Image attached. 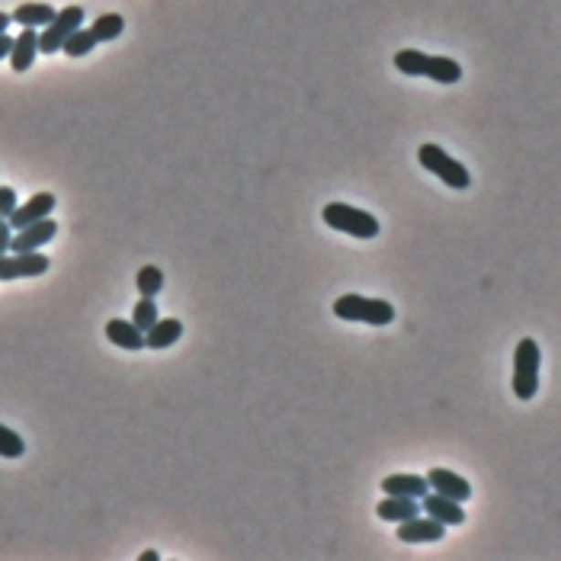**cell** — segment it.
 I'll list each match as a JSON object with an SVG mask.
<instances>
[{
    "label": "cell",
    "mask_w": 561,
    "mask_h": 561,
    "mask_svg": "<svg viewBox=\"0 0 561 561\" xmlns=\"http://www.w3.org/2000/svg\"><path fill=\"white\" fill-rule=\"evenodd\" d=\"M333 314L340 321H363L372 327H386L395 321V308L386 299H365V295H340L333 302Z\"/></svg>",
    "instance_id": "1"
},
{
    "label": "cell",
    "mask_w": 561,
    "mask_h": 561,
    "mask_svg": "<svg viewBox=\"0 0 561 561\" xmlns=\"http://www.w3.org/2000/svg\"><path fill=\"white\" fill-rule=\"evenodd\" d=\"M539 344L533 337H523L513 350V395L520 401L535 398V392H539Z\"/></svg>",
    "instance_id": "2"
},
{
    "label": "cell",
    "mask_w": 561,
    "mask_h": 561,
    "mask_svg": "<svg viewBox=\"0 0 561 561\" xmlns=\"http://www.w3.org/2000/svg\"><path fill=\"white\" fill-rule=\"evenodd\" d=\"M321 216H324L327 228L340 231V235L363 238V241H369V238L379 235V222H376V216H369V212H363V209H353V206H346V203L324 206Z\"/></svg>",
    "instance_id": "3"
},
{
    "label": "cell",
    "mask_w": 561,
    "mask_h": 561,
    "mask_svg": "<svg viewBox=\"0 0 561 561\" xmlns=\"http://www.w3.org/2000/svg\"><path fill=\"white\" fill-rule=\"evenodd\" d=\"M418 161L424 164L430 174H437L439 180L446 183V186H452V190H469V186H471V174H469V170H465L462 164L456 161V157L446 154L439 144H420Z\"/></svg>",
    "instance_id": "4"
},
{
    "label": "cell",
    "mask_w": 561,
    "mask_h": 561,
    "mask_svg": "<svg viewBox=\"0 0 561 561\" xmlns=\"http://www.w3.org/2000/svg\"><path fill=\"white\" fill-rule=\"evenodd\" d=\"M84 26V7H65L55 14V20L48 23L46 29L39 33V52L42 55H55L61 52L65 39L74 33V29Z\"/></svg>",
    "instance_id": "5"
},
{
    "label": "cell",
    "mask_w": 561,
    "mask_h": 561,
    "mask_svg": "<svg viewBox=\"0 0 561 561\" xmlns=\"http://www.w3.org/2000/svg\"><path fill=\"white\" fill-rule=\"evenodd\" d=\"M48 257L39 250H26V254H0V282L7 280H26V276H42L48 270Z\"/></svg>",
    "instance_id": "6"
},
{
    "label": "cell",
    "mask_w": 561,
    "mask_h": 561,
    "mask_svg": "<svg viewBox=\"0 0 561 561\" xmlns=\"http://www.w3.org/2000/svg\"><path fill=\"white\" fill-rule=\"evenodd\" d=\"M420 510H424L427 516H433V520H439L443 526H462L465 523L462 503L452 501V497H446V494H437V491H427V494L420 497Z\"/></svg>",
    "instance_id": "7"
},
{
    "label": "cell",
    "mask_w": 561,
    "mask_h": 561,
    "mask_svg": "<svg viewBox=\"0 0 561 561\" xmlns=\"http://www.w3.org/2000/svg\"><path fill=\"white\" fill-rule=\"evenodd\" d=\"M58 235V225L52 218H42V222H33L26 228L14 231V241H10V250L14 254H26V250H39L42 244H48L52 238Z\"/></svg>",
    "instance_id": "8"
},
{
    "label": "cell",
    "mask_w": 561,
    "mask_h": 561,
    "mask_svg": "<svg viewBox=\"0 0 561 561\" xmlns=\"http://www.w3.org/2000/svg\"><path fill=\"white\" fill-rule=\"evenodd\" d=\"M446 535V526L433 516H411V520L398 523V539L411 542V545H420V542H439Z\"/></svg>",
    "instance_id": "9"
},
{
    "label": "cell",
    "mask_w": 561,
    "mask_h": 561,
    "mask_svg": "<svg viewBox=\"0 0 561 561\" xmlns=\"http://www.w3.org/2000/svg\"><path fill=\"white\" fill-rule=\"evenodd\" d=\"M52 209H55V196H52V193H36L29 203L16 206L14 216H10L7 222H10V228H14V231H20V228H26V225L48 218V216H52Z\"/></svg>",
    "instance_id": "10"
},
{
    "label": "cell",
    "mask_w": 561,
    "mask_h": 561,
    "mask_svg": "<svg viewBox=\"0 0 561 561\" xmlns=\"http://www.w3.org/2000/svg\"><path fill=\"white\" fill-rule=\"evenodd\" d=\"M427 482H430V491L452 497V501H459V503H465L471 497V484L465 482L462 475L450 471V469H430V471H427Z\"/></svg>",
    "instance_id": "11"
},
{
    "label": "cell",
    "mask_w": 561,
    "mask_h": 561,
    "mask_svg": "<svg viewBox=\"0 0 561 561\" xmlns=\"http://www.w3.org/2000/svg\"><path fill=\"white\" fill-rule=\"evenodd\" d=\"M36 55H39V29H26L23 26V33L14 39V48H10V68H14L16 74L29 71L36 61Z\"/></svg>",
    "instance_id": "12"
},
{
    "label": "cell",
    "mask_w": 561,
    "mask_h": 561,
    "mask_svg": "<svg viewBox=\"0 0 561 561\" xmlns=\"http://www.w3.org/2000/svg\"><path fill=\"white\" fill-rule=\"evenodd\" d=\"M376 513L388 523H405L411 516L420 513V501L418 497H401V494H386V501L376 507Z\"/></svg>",
    "instance_id": "13"
},
{
    "label": "cell",
    "mask_w": 561,
    "mask_h": 561,
    "mask_svg": "<svg viewBox=\"0 0 561 561\" xmlns=\"http://www.w3.org/2000/svg\"><path fill=\"white\" fill-rule=\"evenodd\" d=\"M180 337H183L180 321H176V318H157L154 327L144 331V346H151V350H167V346H174Z\"/></svg>",
    "instance_id": "14"
},
{
    "label": "cell",
    "mask_w": 561,
    "mask_h": 561,
    "mask_svg": "<svg viewBox=\"0 0 561 561\" xmlns=\"http://www.w3.org/2000/svg\"><path fill=\"white\" fill-rule=\"evenodd\" d=\"M55 14H58V10H55L52 4H20V7L10 14V20L20 23V26H26V29H46L48 23L55 20Z\"/></svg>",
    "instance_id": "15"
},
{
    "label": "cell",
    "mask_w": 561,
    "mask_h": 561,
    "mask_svg": "<svg viewBox=\"0 0 561 561\" xmlns=\"http://www.w3.org/2000/svg\"><path fill=\"white\" fill-rule=\"evenodd\" d=\"M106 337L116 346H122V350H144V331H138L132 321H122V318L106 321Z\"/></svg>",
    "instance_id": "16"
},
{
    "label": "cell",
    "mask_w": 561,
    "mask_h": 561,
    "mask_svg": "<svg viewBox=\"0 0 561 561\" xmlns=\"http://www.w3.org/2000/svg\"><path fill=\"white\" fill-rule=\"evenodd\" d=\"M382 491L386 494H401V497H424L430 491V482L424 475H388L382 482Z\"/></svg>",
    "instance_id": "17"
},
{
    "label": "cell",
    "mask_w": 561,
    "mask_h": 561,
    "mask_svg": "<svg viewBox=\"0 0 561 561\" xmlns=\"http://www.w3.org/2000/svg\"><path fill=\"white\" fill-rule=\"evenodd\" d=\"M424 78L437 80V84H456V80H462V65L452 58H446V55H427V74Z\"/></svg>",
    "instance_id": "18"
},
{
    "label": "cell",
    "mask_w": 561,
    "mask_h": 561,
    "mask_svg": "<svg viewBox=\"0 0 561 561\" xmlns=\"http://www.w3.org/2000/svg\"><path fill=\"white\" fill-rule=\"evenodd\" d=\"M93 48H97V36H93V29H74L71 36L65 39V46H61V52L68 55V58H84V55H90Z\"/></svg>",
    "instance_id": "19"
},
{
    "label": "cell",
    "mask_w": 561,
    "mask_h": 561,
    "mask_svg": "<svg viewBox=\"0 0 561 561\" xmlns=\"http://www.w3.org/2000/svg\"><path fill=\"white\" fill-rule=\"evenodd\" d=\"M395 68H398L401 74H408V78H424L427 55L418 52V48H401V52L395 55Z\"/></svg>",
    "instance_id": "20"
},
{
    "label": "cell",
    "mask_w": 561,
    "mask_h": 561,
    "mask_svg": "<svg viewBox=\"0 0 561 561\" xmlns=\"http://www.w3.org/2000/svg\"><path fill=\"white\" fill-rule=\"evenodd\" d=\"M93 36H97V42H112V39H119L122 36V29H125V20L119 14H103V16H97L93 20Z\"/></svg>",
    "instance_id": "21"
},
{
    "label": "cell",
    "mask_w": 561,
    "mask_h": 561,
    "mask_svg": "<svg viewBox=\"0 0 561 561\" xmlns=\"http://www.w3.org/2000/svg\"><path fill=\"white\" fill-rule=\"evenodd\" d=\"M135 286H138V292H142L144 299H154V295L164 289L161 267H142V270H138V276H135Z\"/></svg>",
    "instance_id": "22"
},
{
    "label": "cell",
    "mask_w": 561,
    "mask_h": 561,
    "mask_svg": "<svg viewBox=\"0 0 561 561\" xmlns=\"http://www.w3.org/2000/svg\"><path fill=\"white\" fill-rule=\"evenodd\" d=\"M23 452H26V443H23L20 433L0 424V456H4V459H20Z\"/></svg>",
    "instance_id": "23"
},
{
    "label": "cell",
    "mask_w": 561,
    "mask_h": 561,
    "mask_svg": "<svg viewBox=\"0 0 561 561\" xmlns=\"http://www.w3.org/2000/svg\"><path fill=\"white\" fill-rule=\"evenodd\" d=\"M157 318H161V314H157L154 299H144V295H142V302L132 308V324H135L138 331H148V327H154Z\"/></svg>",
    "instance_id": "24"
},
{
    "label": "cell",
    "mask_w": 561,
    "mask_h": 561,
    "mask_svg": "<svg viewBox=\"0 0 561 561\" xmlns=\"http://www.w3.org/2000/svg\"><path fill=\"white\" fill-rule=\"evenodd\" d=\"M16 209V193L14 186H0V218H10Z\"/></svg>",
    "instance_id": "25"
},
{
    "label": "cell",
    "mask_w": 561,
    "mask_h": 561,
    "mask_svg": "<svg viewBox=\"0 0 561 561\" xmlns=\"http://www.w3.org/2000/svg\"><path fill=\"white\" fill-rule=\"evenodd\" d=\"M10 241H14V228H10L7 218H0V254H7Z\"/></svg>",
    "instance_id": "26"
},
{
    "label": "cell",
    "mask_w": 561,
    "mask_h": 561,
    "mask_svg": "<svg viewBox=\"0 0 561 561\" xmlns=\"http://www.w3.org/2000/svg\"><path fill=\"white\" fill-rule=\"evenodd\" d=\"M10 48H14V39L7 33H0V58H10Z\"/></svg>",
    "instance_id": "27"
},
{
    "label": "cell",
    "mask_w": 561,
    "mask_h": 561,
    "mask_svg": "<svg viewBox=\"0 0 561 561\" xmlns=\"http://www.w3.org/2000/svg\"><path fill=\"white\" fill-rule=\"evenodd\" d=\"M10 23H14V20H10V14H4V10H0V33H7Z\"/></svg>",
    "instance_id": "28"
},
{
    "label": "cell",
    "mask_w": 561,
    "mask_h": 561,
    "mask_svg": "<svg viewBox=\"0 0 561 561\" xmlns=\"http://www.w3.org/2000/svg\"><path fill=\"white\" fill-rule=\"evenodd\" d=\"M157 558H161L157 552H142V561H157Z\"/></svg>",
    "instance_id": "29"
}]
</instances>
